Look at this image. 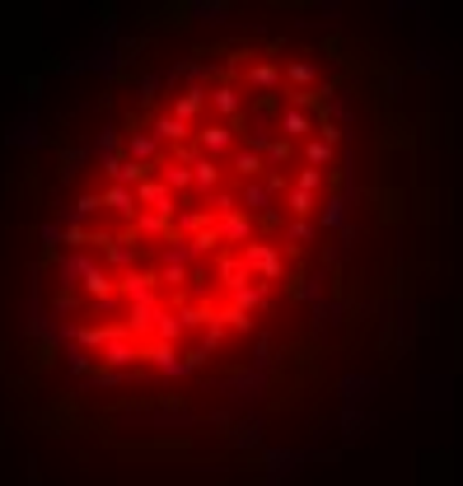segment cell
Segmentation results:
<instances>
[{"instance_id":"1","label":"cell","mask_w":463,"mask_h":486,"mask_svg":"<svg viewBox=\"0 0 463 486\" xmlns=\"http://www.w3.org/2000/svg\"><path fill=\"white\" fill-rule=\"evenodd\" d=\"M19 346L132 468L277 486L361 439L458 286V112L328 5H154L37 164Z\"/></svg>"}]
</instances>
